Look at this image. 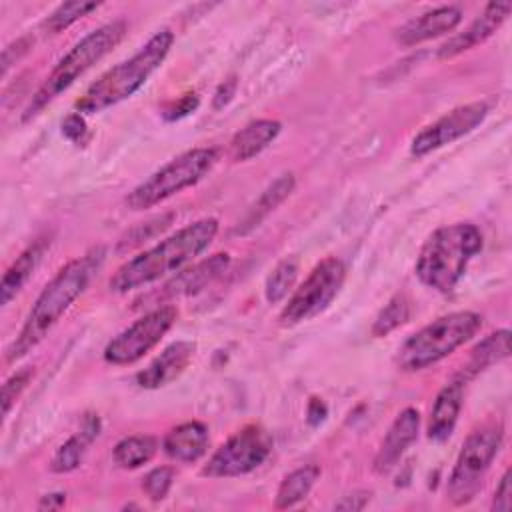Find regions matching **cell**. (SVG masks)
<instances>
[{
  "instance_id": "6da1fadb",
  "label": "cell",
  "mask_w": 512,
  "mask_h": 512,
  "mask_svg": "<svg viewBox=\"0 0 512 512\" xmlns=\"http://www.w3.org/2000/svg\"><path fill=\"white\" fill-rule=\"evenodd\" d=\"M218 234L216 218L196 220L172 236L164 238L150 250L124 262L110 278L108 286L112 292L126 294L130 290L148 286L166 274L178 272L182 266L202 254Z\"/></svg>"
},
{
  "instance_id": "7a4b0ae2",
  "label": "cell",
  "mask_w": 512,
  "mask_h": 512,
  "mask_svg": "<svg viewBox=\"0 0 512 512\" xmlns=\"http://www.w3.org/2000/svg\"><path fill=\"white\" fill-rule=\"evenodd\" d=\"M100 256L84 254L64 264L56 276L42 288L36 302L32 304L24 326L6 350V362H16L38 346L56 322L66 314L76 298L86 290L94 270L98 268Z\"/></svg>"
},
{
  "instance_id": "3957f363",
  "label": "cell",
  "mask_w": 512,
  "mask_h": 512,
  "mask_svg": "<svg viewBox=\"0 0 512 512\" xmlns=\"http://www.w3.org/2000/svg\"><path fill=\"white\" fill-rule=\"evenodd\" d=\"M482 232L470 222H456L436 228L416 258L418 280L442 294L456 288L468 262L482 250Z\"/></svg>"
},
{
  "instance_id": "277c9868",
  "label": "cell",
  "mask_w": 512,
  "mask_h": 512,
  "mask_svg": "<svg viewBox=\"0 0 512 512\" xmlns=\"http://www.w3.org/2000/svg\"><path fill=\"white\" fill-rule=\"evenodd\" d=\"M174 42V34L168 28L158 30L132 58L112 66L98 80H94L82 98L76 100V112H100L110 108L144 86L150 74L164 62Z\"/></svg>"
},
{
  "instance_id": "5b68a950",
  "label": "cell",
  "mask_w": 512,
  "mask_h": 512,
  "mask_svg": "<svg viewBox=\"0 0 512 512\" xmlns=\"http://www.w3.org/2000/svg\"><path fill=\"white\" fill-rule=\"evenodd\" d=\"M126 30L128 26L124 20H114L92 30L80 42H76L70 48V52L64 58H60V62L52 68L42 86L34 92L32 100L28 102L22 114V120L26 122L34 118L46 104H50L56 96L70 88L86 70H90L108 52H112V48H116L126 36Z\"/></svg>"
},
{
  "instance_id": "8992f818",
  "label": "cell",
  "mask_w": 512,
  "mask_h": 512,
  "mask_svg": "<svg viewBox=\"0 0 512 512\" xmlns=\"http://www.w3.org/2000/svg\"><path fill=\"white\" fill-rule=\"evenodd\" d=\"M480 326L482 316L472 310L450 312L432 320L402 344L396 356L398 368L404 372H418L444 360L456 348L466 344Z\"/></svg>"
},
{
  "instance_id": "52a82bcc",
  "label": "cell",
  "mask_w": 512,
  "mask_h": 512,
  "mask_svg": "<svg viewBox=\"0 0 512 512\" xmlns=\"http://www.w3.org/2000/svg\"><path fill=\"white\" fill-rule=\"evenodd\" d=\"M216 160L218 150L208 146L182 152L132 188L126 196V206L130 210H146L164 202L166 198L200 182L214 168Z\"/></svg>"
},
{
  "instance_id": "ba28073f",
  "label": "cell",
  "mask_w": 512,
  "mask_h": 512,
  "mask_svg": "<svg viewBox=\"0 0 512 512\" xmlns=\"http://www.w3.org/2000/svg\"><path fill=\"white\" fill-rule=\"evenodd\" d=\"M502 446V426L484 424L464 440L456 464L446 484V498L454 506H464L478 494L484 476Z\"/></svg>"
},
{
  "instance_id": "9c48e42d",
  "label": "cell",
  "mask_w": 512,
  "mask_h": 512,
  "mask_svg": "<svg viewBox=\"0 0 512 512\" xmlns=\"http://www.w3.org/2000/svg\"><path fill=\"white\" fill-rule=\"evenodd\" d=\"M344 280L346 266L340 258L328 256L320 260L284 304L278 316L280 326H296L324 312L338 296Z\"/></svg>"
},
{
  "instance_id": "30bf717a",
  "label": "cell",
  "mask_w": 512,
  "mask_h": 512,
  "mask_svg": "<svg viewBox=\"0 0 512 512\" xmlns=\"http://www.w3.org/2000/svg\"><path fill=\"white\" fill-rule=\"evenodd\" d=\"M272 452V436L258 424H248L230 436L204 464L202 476L232 478L256 470Z\"/></svg>"
},
{
  "instance_id": "8fae6325",
  "label": "cell",
  "mask_w": 512,
  "mask_h": 512,
  "mask_svg": "<svg viewBox=\"0 0 512 512\" xmlns=\"http://www.w3.org/2000/svg\"><path fill=\"white\" fill-rule=\"evenodd\" d=\"M176 318L178 310L172 304L150 310L106 344L104 360L112 366H126L138 362L164 338Z\"/></svg>"
},
{
  "instance_id": "7c38bea8",
  "label": "cell",
  "mask_w": 512,
  "mask_h": 512,
  "mask_svg": "<svg viewBox=\"0 0 512 512\" xmlns=\"http://www.w3.org/2000/svg\"><path fill=\"white\" fill-rule=\"evenodd\" d=\"M486 114H488L486 102H468L452 108L450 112H446L436 122L422 128L412 138L410 154L416 158H422L446 144H452L454 140L470 134L476 126H480Z\"/></svg>"
},
{
  "instance_id": "4fadbf2b",
  "label": "cell",
  "mask_w": 512,
  "mask_h": 512,
  "mask_svg": "<svg viewBox=\"0 0 512 512\" xmlns=\"http://www.w3.org/2000/svg\"><path fill=\"white\" fill-rule=\"evenodd\" d=\"M418 430H420V412L416 408H404L390 424L374 456V464H372L374 472L388 474L402 460V456L412 446V442L418 438Z\"/></svg>"
},
{
  "instance_id": "5bb4252c",
  "label": "cell",
  "mask_w": 512,
  "mask_h": 512,
  "mask_svg": "<svg viewBox=\"0 0 512 512\" xmlns=\"http://www.w3.org/2000/svg\"><path fill=\"white\" fill-rule=\"evenodd\" d=\"M510 10H512L510 2H490V4H486L484 12L464 32L448 38L438 48V58L448 60V58H454V56H458L466 50H472L474 46L486 42L504 24Z\"/></svg>"
},
{
  "instance_id": "9a60e30c",
  "label": "cell",
  "mask_w": 512,
  "mask_h": 512,
  "mask_svg": "<svg viewBox=\"0 0 512 512\" xmlns=\"http://www.w3.org/2000/svg\"><path fill=\"white\" fill-rule=\"evenodd\" d=\"M194 352L196 344L192 340L172 342L144 370L136 374V384L146 390H156L174 382L188 368Z\"/></svg>"
},
{
  "instance_id": "2e32d148",
  "label": "cell",
  "mask_w": 512,
  "mask_h": 512,
  "mask_svg": "<svg viewBox=\"0 0 512 512\" xmlns=\"http://www.w3.org/2000/svg\"><path fill=\"white\" fill-rule=\"evenodd\" d=\"M460 20L462 12L458 6H440L408 20L396 30L394 36L402 46H414L452 32L460 24Z\"/></svg>"
},
{
  "instance_id": "e0dca14e",
  "label": "cell",
  "mask_w": 512,
  "mask_h": 512,
  "mask_svg": "<svg viewBox=\"0 0 512 512\" xmlns=\"http://www.w3.org/2000/svg\"><path fill=\"white\" fill-rule=\"evenodd\" d=\"M464 386L466 382L456 376L438 392L430 410V420H428L430 440L444 442L452 436L454 426L458 422L460 408H462V400H464Z\"/></svg>"
},
{
  "instance_id": "ac0fdd59",
  "label": "cell",
  "mask_w": 512,
  "mask_h": 512,
  "mask_svg": "<svg viewBox=\"0 0 512 512\" xmlns=\"http://www.w3.org/2000/svg\"><path fill=\"white\" fill-rule=\"evenodd\" d=\"M208 442V428L202 422L192 420L170 428L162 440V450L170 460L190 464L206 454Z\"/></svg>"
},
{
  "instance_id": "d6986e66",
  "label": "cell",
  "mask_w": 512,
  "mask_h": 512,
  "mask_svg": "<svg viewBox=\"0 0 512 512\" xmlns=\"http://www.w3.org/2000/svg\"><path fill=\"white\" fill-rule=\"evenodd\" d=\"M230 266V254L218 252L182 272L176 274L166 286L164 294L168 296H190L204 288H208L212 282H216Z\"/></svg>"
},
{
  "instance_id": "ffe728a7",
  "label": "cell",
  "mask_w": 512,
  "mask_h": 512,
  "mask_svg": "<svg viewBox=\"0 0 512 512\" xmlns=\"http://www.w3.org/2000/svg\"><path fill=\"white\" fill-rule=\"evenodd\" d=\"M280 130H282V124L278 120H270V118H260V120L246 124L232 136V140L228 144L230 160L246 162V160L258 156L268 144H272V140L280 134Z\"/></svg>"
},
{
  "instance_id": "44dd1931",
  "label": "cell",
  "mask_w": 512,
  "mask_h": 512,
  "mask_svg": "<svg viewBox=\"0 0 512 512\" xmlns=\"http://www.w3.org/2000/svg\"><path fill=\"white\" fill-rule=\"evenodd\" d=\"M296 186V178L292 172H284L280 174L260 196L258 200L248 208V212L244 214V218L238 222L236 226V234H248L250 230H254L270 212H274L294 190Z\"/></svg>"
},
{
  "instance_id": "7402d4cb",
  "label": "cell",
  "mask_w": 512,
  "mask_h": 512,
  "mask_svg": "<svg viewBox=\"0 0 512 512\" xmlns=\"http://www.w3.org/2000/svg\"><path fill=\"white\" fill-rule=\"evenodd\" d=\"M508 354H510V330H506V328L496 330L472 348L458 378L468 382V380L476 378L480 372H484L486 368H490L492 364L508 358Z\"/></svg>"
},
{
  "instance_id": "603a6c76",
  "label": "cell",
  "mask_w": 512,
  "mask_h": 512,
  "mask_svg": "<svg viewBox=\"0 0 512 512\" xmlns=\"http://www.w3.org/2000/svg\"><path fill=\"white\" fill-rule=\"evenodd\" d=\"M50 246V240L40 238L36 242H32L12 264L10 268L4 272L2 276V284H0V302L2 306H6L22 288L24 284L30 280V276L34 274L44 250Z\"/></svg>"
},
{
  "instance_id": "cb8c5ba5",
  "label": "cell",
  "mask_w": 512,
  "mask_h": 512,
  "mask_svg": "<svg viewBox=\"0 0 512 512\" xmlns=\"http://www.w3.org/2000/svg\"><path fill=\"white\" fill-rule=\"evenodd\" d=\"M318 476H320V466H316V464H306V466H300V468L292 470L290 474H286L276 490L274 506L278 510H286V508H292L298 502H302L310 494Z\"/></svg>"
},
{
  "instance_id": "d4e9b609",
  "label": "cell",
  "mask_w": 512,
  "mask_h": 512,
  "mask_svg": "<svg viewBox=\"0 0 512 512\" xmlns=\"http://www.w3.org/2000/svg\"><path fill=\"white\" fill-rule=\"evenodd\" d=\"M156 438L148 436V434H140V436H126L122 438L114 450H112V458L114 462L124 468V470H134L144 466L146 462L152 460V456L156 454Z\"/></svg>"
},
{
  "instance_id": "484cf974",
  "label": "cell",
  "mask_w": 512,
  "mask_h": 512,
  "mask_svg": "<svg viewBox=\"0 0 512 512\" xmlns=\"http://www.w3.org/2000/svg\"><path fill=\"white\" fill-rule=\"evenodd\" d=\"M296 278H298V258L296 256L282 258L266 278V286H264L266 300L270 304L284 300L294 288Z\"/></svg>"
},
{
  "instance_id": "4316f807",
  "label": "cell",
  "mask_w": 512,
  "mask_h": 512,
  "mask_svg": "<svg viewBox=\"0 0 512 512\" xmlns=\"http://www.w3.org/2000/svg\"><path fill=\"white\" fill-rule=\"evenodd\" d=\"M408 318H410V302H408L406 294H396L378 312V316L372 324V336H376V338L388 336L392 330L402 326Z\"/></svg>"
},
{
  "instance_id": "83f0119b",
  "label": "cell",
  "mask_w": 512,
  "mask_h": 512,
  "mask_svg": "<svg viewBox=\"0 0 512 512\" xmlns=\"http://www.w3.org/2000/svg\"><path fill=\"white\" fill-rule=\"evenodd\" d=\"M86 446H88V440L78 432L74 436H70L66 442H62L54 456H52V462H50V468L52 472L56 474H66V472H72L80 466L82 458H84V452H86Z\"/></svg>"
},
{
  "instance_id": "f1b7e54d",
  "label": "cell",
  "mask_w": 512,
  "mask_h": 512,
  "mask_svg": "<svg viewBox=\"0 0 512 512\" xmlns=\"http://www.w3.org/2000/svg\"><path fill=\"white\" fill-rule=\"evenodd\" d=\"M100 4L98 2H84V0H76V2H64L60 4L42 24V28L50 34H56L64 28H68L70 24H74L76 20L84 18L86 14H90L92 10H96Z\"/></svg>"
},
{
  "instance_id": "f546056e",
  "label": "cell",
  "mask_w": 512,
  "mask_h": 512,
  "mask_svg": "<svg viewBox=\"0 0 512 512\" xmlns=\"http://www.w3.org/2000/svg\"><path fill=\"white\" fill-rule=\"evenodd\" d=\"M172 480H174V470L170 466H158L142 478V490L152 502H160L168 496Z\"/></svg>"
},
{
  "instance_id": "4dcf8cb0",
  "label": "cell",
  "mask_w": 512,
  "mask_h": 512,
  "mask_svg": "<svg viewBox=\"0 0 512 512\" xmlns=\"http://www.w3.org/2000/svg\"><path fill=\"white\" fill-rule=\"evenodd\" d=\"M34 376V368H22L16 374H12L4 386H2V416L6 418L16 402V398L22 394V390L28 386L30 378Z\"/></svg>"
},
{
  "instance_id": "1f68e13d",
  "label": "cell",
  "mask_w": 512,
  "mask_h": 512,
  "mask_svg": "<svg viewBox=\"0 0 512 512\" xmlns=\"http://www.w3.org/2000/svg\"><path fill=\"white\" fill-rule=\"evenodd\" d=\"M172 218H174V214H166V216H158V218H152V220H148V222L138 224L132 232L126 234V238L122 240L120 246H136V244H140V242L150 240L154 234L162 232V230L172 222Z\"/></svg>"
},
{
  "instance_id": "d6a6232c",
  "label": "cell",
  "mask_w": 512,
  "mask_h": 512,
  "mask_svg": "<svg viewBox=\"0 0 512 512\" xmlns=\"http://www.w3.org/2000/svg\"><path fill=\"white\" fill-rule=\"evenodd\" d=\"M62 134L74 144H84L88 138V126L80 112H72L62 120Z\"/></svg>"
},
{
  "instance_id": "836d02e7",
  "label": "cell",
  "mask_w": 512,
  "mask_h": 512,
  "mask_svg": "<svg viewBox=\"0 0 512 512\" xmlns=\"http://www.w3.org/2000/svg\"><path fill=\"white\" fill-rule=\"evenodd\" d=\"M198 104H200L198 96H196L194 92H190V94L180 96L176 102H170V104L164 108L162 116H164L166 120H170V122H172V120H180V118L188 116L190 112H194V110L198 108Z\"/></svg>"
},
{
  "instance_id": "e575fe53",
  "label": "cell",
  "mask_w": 512,
  "mask_h": 512,
  "mask_svg": "<svg viewBox=\"0 0 512 512\" xmlns=\"http://www.w3.org/2000/svg\"><path fill=\"white\" fill-rule=\"evenodd\" d=\"M512 508V472L506 470L500 478V484L492 498V510L508 512Z\"/></svg>"
},
{
  "instance_id": "d590c367",
  "label": "cell",
  "mask_w": 512,
  "mask_h": 512,
  "mask_svg": "<svg viewBox=\"0 0 512 512\" xmlns=\"http://www.w3.org/2000/svg\"><path fill=\"white\" fill-rule=\"evenodd\" d=\"M30 46H32L30 38L24 36V38H18L16 42L8 44V46L2 50V76H6L8 68H10L20 56H24V54L30 50Z\"/></svg>"
},
{
  "instance_id": "8d00e7d4",
  "label": "cell",
  "mask_w": 512,
  "mask_h": 512,
  "mask_svg": "<svg viewBox=\"0 0 512 512\" xmlns=\"http://www.w3.org/2000/svg\"><path fill=\"white\" fill-rule=\"evenodd\" d=\"M236 88H238V80L236 76H228L226 80H222L214 92V98H212V108L214 110H222L224 106L230 104V100L234 98L236 94Z\"/></svg>"
},
{
  "instance_id": "74e56055",
  "label": "cell",
  "mask_w": 512,
  "mask_h": 512,
  "mask_svg": "<svg viewBox=\"0 0 512 512\" xmlns=\"http://www.w3.org/2000/svg\"><path fill=\"white\" fill-rule=\"evenodd\" d=\"M370 502V492H354V494H348V496H342V500H338L334 504L336 510H364L366 504Z\"/></svg>"
},
{
  "instance_id": "f35d334b",
  "label": "cell",
  "mask_w": 512,
  "mask_h": 512,
  "mask_svg": "<svg viewBox=\"0 0 512 512\" xmlns=\"http://www.w3.org/2000/svg\"><path fill=\"white\" fill-rule=\"evenodd\" d=\"M326 414H328L326 404H324L320 398L312 396V398L308 400V408H306V420H308V424H310V426H318L320 422H324Z\"/></svg>"
},
{
  "instance_id": "ab89813d",
  "label": "cell",
  "mask_w": 512,
  "mask_h": 512,
  "mask_svg": "<svg viewBox=\"0 0 512 512\" xmlns=\"http://www.w3.org/2000/svg\"><path fill=\"white\" fill-rule=\"evenodd\" d=\"M66 502V494H62V492H54V494H46V496H42V500H40V504H38V508L40 510H44V508H60L62 504Z\"/></svg>"
}]
</instances>
